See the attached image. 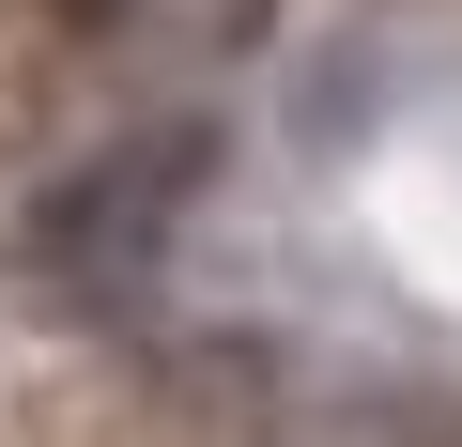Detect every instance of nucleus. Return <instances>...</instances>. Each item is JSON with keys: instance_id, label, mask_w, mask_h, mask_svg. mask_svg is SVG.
<instances>
[{"instance_id": "obj_1", "label": "nucleus", "mask_w": 462, "mask_h": 447, "mask_svg": "<svg viewBox=\"0 0 462 447\" xmlns=\"http://www.w3.org/2000/svg\"><path fill=\"white\" fill-rule=\"evenodd\" d=\"M32 16H62V32H108V16H124V0H32Z\"/></svg>"}]
</instances>
